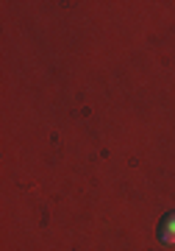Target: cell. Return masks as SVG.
Returning a JSON list of instances; mask_svg holds the SVG:
<instances>
[{"label": "cell", "instance_id": "6da1fadb", "mask_svg": "<svg viewBox=\"0 0 175 251\" xmlns=\"http://www.w3.org/2000/svg\"><path fill=\"white\" fill-rule=\"evenodd\" d=\"M158 240L167 246H175V212H167L158 221Z\"/></svg>", "mask_w": 175, "mask_h": 251}]
</instances>
